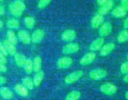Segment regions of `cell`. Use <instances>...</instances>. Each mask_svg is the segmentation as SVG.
Returning <instances> with one entry per match:
<instances>
[{"instance_id": "1f68e13d", "label": "cell", "mask_w": 128, "mask_h": 100, "mask_svg": "<svg viewBox=\"0 0 128 100\" xmlns=\"http://www.w3.org/2000/svg\"><path fill=\"white\" fill-rule=\"evenodd\" d=\"M0 52L3 53L4 56H7L8 54V51H7V50L6 49L5 46H4V44L2 43L1 41H0Z\"/></svg>"}, {"instance_id": "3957f363", "label": "cell", "mask_w": 128, "mask_h": 100, "mask_svg": "<svg viewBox=\"0 0 128 100\" xmlns=\"http://www.w3.org/2000/svg\"><path fill=\"white\" fill-rule=\"evenodd\" d=\"M83 71L81 70L76 71L70 74H68L65 79L64 81L67 84H72L78 81L82 76H83Z\"/></svg>"}, {"instance_id": "44dd1931", "label": "cell", "mask_w": 128, "mask_h": 100, "mask_svg": "<svg viewBox=\"0 0 128 100\" xmlns=\"http://www.w3.org/2000/svg\"><path fill=\"white\" fill-rule=\"evenodd\" d=\"M44 78V73L42 71H40L37 72L36 75L35 76L34 78V83L35 86H39L40 84L42 83L43 81V79Z\"/></svg>"}, {"instance_id": "7402d4cb", "label": "cell", "mask_w": 128, "mask_h": 100, "mask_svg": "<svg viewBox=\"0 0 128 100\" xmlns=\"http://www.w3.org/2000/svg\"><path fill=\"white\" fill-rule=\"evenodd\" d=\"M6 35L7 39H8L7 40H8L9 42H10L11 43L15 45L17 43V42H18V38H17L15 33H14L12 30H8V31H7Z\"/></svg>"}, {"instance_id": "52a82bcc", "label": "cell", "mask_w": 128, "mask_h": 100, "mask_svg": "<svg viewBox=\"0 0 128 100\" xmlns=\"http://www.w3.org/2000/svg\"><path fill=\"white\" fill-rule=\"evenodd\" d=\"M73 60L71 58L67 56L62 57L60 58L57 61V67L60 69H66L72 65Z\"/></svg>"}, {"instance_id": "ac0fdd59", "label": "cell", "mask_w": 128, "mask_h": 100, "mask_svg": "<svg viewBox=\"0 0 128 100\" xmlns=\"http://www.w3.org/2000/svg\"><path fill=\"white\" fill-rule=\"evenodd\" d=\"M126 13L127 11L124 9V8H123L122 6H118L113 9L112 12V14L115 18H122L124 16H126Z\"/></svg>"}, {"instance_id": "6da1fadb", "label": "cell", "mask_w": 128, "mask_h": 100, "mask_svg": "<svg viewBox=\"0 0 128 100\" xmlns=\"http://www.w3.org/2000/svg\"><path fill=\"white\" fill-rule=\"evenodd\" d=\"M26 5L21 0H17L11 3L9 6L10 11L11 14L16 17L22 16L23 11L25 10Z\"/></svg>"}, {"instance_id": "60d3db41", "label": "cell", "mask_w": 128, "mask_h": 100, "mask_svg": "<svg viewBox=\"0 0 128 100\" xmlns=\"http://www.w3.org/2000/svg\"><path fill=\"white\" fill-rule=\"evenodd\" d=\"M3 25H4V23L2 21V20H0V29H2L3 27Z\"/></svg>"}, {"instance_id": "74e56055", "label": "cell", "mask_w": 128, "mask_h": 100, "mask_svg": "<svg viewBox=\"0 0 128 100\" xmlns=\"http://www.w3.org/2000/svg\"><path fill=\"white\" fill-rule=\"evenodd\" d=\"M108 1H109V0H97V2H98V4H100V5H102L103 4L106 3Z\"/></svg>"}, {"instance_id": "7bdbcfd3", "label": "cell", "mask_w": 128, "mask_h": 100, "mask_svg": "<svg viewBox=\"0 0 128 100\" xmlns=\"http://www.w3.org/2000/svg\"><path fill=\"white\" fill-rule=\"evenodd\" d=\"M127 59H128V56H127Z\"/></svg>"}, {"instance_id": "83f0119b", "label": "cell", "mask_w": 128, "mask_h": 100, "mask_svg": "<svg viewBox=\"0 0 128 100\" xmlns=\"http://www.w3.org/2000/svg\"><path fill=\"white\" fill-rule=\"evenodd\" d=\"M128 40V31L124 30L122 31L118 35V41L119 43H123Z\"/></svg>"}, {"instance_id": "7a4b0ae2", "label": "cell", "mask_w": 128, "mask_h": 100, "mask_svg": "<svg viewBox=\"0 0 128 100\" xmlns=\"http://www.w3.org/2000/svg\"><path fill=\"white\" fill-rule=\"evenodd\" d=\"M108 72L106 69L102 68H98L91 71L88 74L89 78L94 80H100L106 77Z\"/></svg>"}, {"instance_id": "f6af8a7d", "label": "cell", "mask_w": 128, "mask_h": 100, "mask_svg": "<svg viewBox=\"0 0 128 100\" xmlns=\"http://www.w3.org/2000/svg\"><path fill=\"white\" fill-rule=\"evenodd\" d=\"M21 1H23V0H21Z\"/></svg>"}, {"instance_id": "cb8c5ba5", "label": "cell", "mask_w": 128, "mask_h": 100, "mask_svg": "<svg viewBox=\"0 0 128 100\" xmlns=\"http://www.w3.org/2000/svg\"><path fill=\"white\" fill-rule=\"evenodd\" d=\"M24 23L26 27L28 29H32L35 24V20L32 16H26L24 19Z\"/></svg>"}, {"instance_id": "836d02e7", "label": "cell", "mask_w": 128, "mask_h": 100, "mask_svg": "<svg viewBox=\"0 0 128 100\" xmlns=\"http://www.w3.org/2000/svg\"><path fill=\"white\" fill-rule=\"evenodd\" d=\"M5 56H4L3 53L0 52V63H2L3 64H5L6 63L7 59Z\"/></svg>"}, {"instance_id": "8992f818", "label": "cell", "mask_w": 128, "mask_h": 100, "mask_svg": "<svg viewBox=\"0 0 128 100\" xmlns=\"http://www.w3.org/2000/svg\"><path fill=\"white\" fill-rule=\"evenodd\" d=\"M79 45L76 43H69L65 45L62 48V53L65 54H70L78 51Z\"/></svg>"}, {"instance_id": "7c38bea8", "label": "cell", "mask_w": 128, "mask_h": 100, "mask_svg": "<svg viewBox=\"0 0 128 100\" xmlns=\"http://www.w3.org/2000/svg\"><path fill=\"white\" fill-rule=\"evenodd\" d=\"M76 38V33L73 30H67L64 31L62 35L63 41L69 42L74 40Z\"/></svg>"}, {"instance_id": "2e32d148", "label": "cell", "mask_w": 128, "mask_h": 100, "mask_svg": "<svg viewBox=\"0 0 128 100\" xmlns=\"http://www.w3.org/2000/svg\"><path fill=\"white\" fill-rule=\"evenodd\" d=\"M0 95L5 100H11L13 96L12 90L5 86H3L0 88Z\"/></svg>"}, {"instance_id": "e575fe53", "label": "cell", "mask_w": 128, "mask_h": 100, "mask_svg": "<svg viewBox=\"0 0 128 100\" xmlns=\"http://www.w3.org/2000/svg\"><path fill=\"white\" fill-rule=\"evenodd\" d=\"M7 71V67L4 64L0 63V72H6Z\"/></svg>"}, {"instance_id": "8fae6325", "label": "cell", "mask_w": 128, "mask_h": 100, "mask_svg": "<svg viewBox=\"0 0 128 100\" xmlns=\"http://www.w3.org/2000/svg\"><path fill=\"white\" fill-rule=\"evenodd\" d=\"M115 48V44L113 43H109L103 45L100 50V54L102 56H106L110 54Z\"/></svg>"}, {"instance_id": "484cf974", "label": "cell", "mask_w": 128, "mask_h": 100, "mask_svg": "<svg viewBox=\"0 0 128 100\" xmlns=\"http://www.w3.org/2000/svg\"><path fill=\"white\" fill-rule=\"evenodd\" d=\"M20 22L16 19H10L7 21L6 26L10 29H16L20 26Z\"/></svg>"}, {"instance_id": "d6a6232c", "label": "cell", "mask_w": 128, "mask_h": 100, "mask_svg": "<svg viewBox=\"0 0 128 100\" xmlns=\"http://www.w3.org/2000/svg\"><path fill=\"white\" fill-rule=\"evenodd\" d=\"M121 6L124 8L126 11H128V0H122Z\"/></svg>"}, {"instance_id": "f546056e", "label": "cell", "mask_w": 128, "mask_h": 100, "mask_svg": "<svg viewBox=\"0 0 128 100\" xmlns=\"http://www.w3.org/2000/svg\"><path fill=\"white\" fill-rule=\"evenodd\" d=\"M52 0H39L38 3V8L39 9H44L45 7L47 6L50 3H51Z\"/></svg>"}, {"instance_id": "ffe728a7", "label": "cell", "mask_w": 128, "mask_h": 100, "mask_svg": "<svg viewBox=\"0 0 128 100\" xmlns=\"http://www.w3.org/2000/svg\"><path fill=\"white\" fill-rule=\"evenodd\" d=\"M4 45L5 46L6 49L8 53L11 55L14 56V54L16 53V48L14 45L11 43L8 40H6V41H4Z\"/></svg>"}, {"instance_id": "e0dca14e", "label": "cell", "mask_w": 128, "mask_h": 100, "mask_svg": "<svg viewBox=\"0 0 128 100\" xmlns=\"http://www.w3.org/2000/svg\"><path fill=\"white\" fill-rule=\"evenodd\" d=\"M14 90L18 95L23 97H26L28 95V89L23 85L17 84L14 87Z\"/></svg>"}, {"instance_id": "f35d334b", "label": "cell", "mask_w": 128, "mask_h": 100, "mask_svg": "<svg viewBox=\"0 0 128 100\" xmlns=\"http://www.w3.org/2000/svg\"><path fill=\"white\" fill-rule=\"evenodd\" d=\"M123 26L125 28H128V18H127L126 19L124 20V23H123Z\"/></svg>"}, {"instance_id": "d4e9b609", "label": "cell", "mask_w": 128, "mask_h": 100, "mask_svg": "<svg viewBox=\"0 0 128 100\" xmlns=\"http://www.w3.org/2000/svg\"><path fill=\"white\" fill-rule=\"evenodd\" d=\"M25 71L28 74H30L34 71V62L31 59H27L24 65Z\"/></svg>"}, {"instance_id": "30bf717a", "label": "cell", "mask_w": 128, "mask_h": 100, "mask_svg": "<svg viewBox=\"0 0 128 100\" xmlns=\"http://www.w3.org/2000/svg\"><path fill=\"white\" fill-rule=\"evenodd\" d=\"M104 43V40L102 37L98 38L96 39L94 41H92V43L90 44L89 46L90 50L92 51H96L98 50H100Z\"/></svg>"}, {"instance_id": "d590c367", "label": "cell", "mask_w": 128, "mask_h": 100, "mask_svg": "<svg viewBox=\"0 0 128 100\" xmlns=\"http://www.w3.org/2000/svg\"><path fill=\"white\" fill-rule=\"evenodd\" d=\"M6 82V80L5 78L3 77V76H0V86L5 84Z\"/></svg>"}, {"instance_id": "4fadbf2b", "label": "cell", "mask_w": 128, "mask_h": 100, "mask_svg": "<svg viewBox=\"0 0 128 100\" xmlns=\"http://www.w3.org/2000/svg\"><path fill=\"white\" fill-rule=\"evenodd\" d=\"M18 36L20 40L24 45H28L31 43V36L26 31L20 30L18 33Z\"/></svg>"}, {"instance_id": "4316f807", "label": "cell", "mask_w": 128, "mask_h": 100, "mask_svg": "<svg viewBox=\"0 0 128 100\" xmlns=\"http://www.w3.org/2000/svg\"><path fill=\"white\" fill-rule=\"evenodd\" d=\"M42 58L40 56L35 57L34 61V70L35 72L40 71L42 68Z\"/></svg>"}, {"instance_id": "5b68a950", "label": "cell", "mask_w": 128, "mask_h": 100, "mask_svg": "<svg viewBox=\"0 0 128 100\" xmlns=\"http://www.w3.org/2000/svg\"><path fill=\"white\" fill-rule=\"evenodd\" d=\"M112 30V26L111 23L109 22H105L100 26L99 34L101 37H106L111 33Z\"/></svg>"}, {"instance_id": "603a6c76", "label": "cell", "mask_w": 128, "mask_h": 100, "mask_svg": "<svg viewBox=\"0 0 128 100\" xmlns=\"http://www.w3.org/2000/svg\"><path fill=\"white\" fill-rule=\"evenodd\" d=\"M81 96V93L78 91H73L68 93L65 100H78Z\"/></svg>"}, {"instance_id": "ab89813d", "label": "cell", "mask_w": 128, "mask_h": 100, "mask_svg": "<svg viewBox=\"0 0 128 100\" xmlns=\"http://www.w3.org/2000/svg\"><path fill=\"white\" fill-rule=\"evenodd\" d=\"M123 81L125 83H128V73H127L126 75H125L124 77L123 78Z\"/></svg>"}, {"instance_id": "277c9868", "label": "cell", "mask_w": 128, "mask_h": 100, "mask_svg": "<svg viewBox=\"0 0 128 100\" xmlns=\"http://www.w3.org/2000/svg\"><path fill=\"white\" fill-rule=\"evenodd\" d=\"M100 91L102 93L107 95H114L118 91V88L114 85L112 83H105L100 86Z\"/></svg>"}, {"instance_id": "5bb4252c", "label": "cell", "mask_w": 128, "mask_h": 100, "mask_svg": "<svg viewBox=\"0 0 128 100\" xmlns=\"http://www.w3.org/2000/svg\"><path fill=\"white\" fill-rule=\"evenodd\" d=\"M113 6V1L112 0H109L106 3H105L104 4H103L102 5H101V7L100 8V9H99V14H101V15L104 16L106 14H108L109 12V11H110V9H112Z\"/></svg>"}, {"instance_id": "ee69618b", "label": "cell", "mask_w": 128, "mask_h": 100, "mask_svg": "<svg viewBox=\"0 0 128 100\" xmlns=\"http://www.w3.org/2000/svg\"><path fill=\"white\" fill-rule=\"evenodd\" d=\"M3 1V0H0V1Z\"/></svg>"}, {"instance_id": "ba28073f", "label": "cell", "mask_w": 128, "mask_h": 100, "mask_svg": "<svg viewBox=\"0 0 128 100\" xmlns=\"http://www.w3.org/2000/svg\"><path fill=\"white\" fill-rule=\"evenodd\" d=\"M96 53H94V52H90V53H88L85 54L81 58L80 61V64H82L83 66L88 65V64L92 63L94 61V59H96Z\"/></svg>"}, {"instance_id": "b9f144b4", "label": "cell", "mask_w": 128, "mask_h": 100, "mask_svg": "<svg viewBox=\"0 0 128 100\" xmlns=\"http://www.w3.org/2000/svg\"><path fill=\"white\" fill-rule=\"evenodd\" d=\"M125 97L126 98L127 100H128V91H127L125 94Z\"/></svg>"}, {"instance_id": "d6986e66", "label": "cell", "mask_w": 128, "mask_h": 100, "mask_svg": "<svg viewBox=\"0 0 128 100\" xmlns=\"http://www.w3.org/2000/svg\"><path fill=\"white\" fill-rule=\"evenodd\" d=\"M14 60H15L16 63L17 65L19 67H23L26 61V58L25 56L23 55L20 53H16L14 56Z\"/></svg>"}, {"instance_id": "9c48e42d", "label": "cell", "mask_w": 128, "mask_h": 100, "mask_svg": "<svg viewBox=\"0 0 128 100\" xmlns=\"http://www.w3.org/2000/svg\"><path fill=\"white\" fill-rule=\"evenodd\" d=\"M45 34L44 31L41 29H38L36 30L31 36V40L34 43H39L42 41L44 39Z\"/></svg>"}, {"instance_id": "9a60e30c", "label": "cell", "mask_w": 128, "mask_h": 100, "mask_svg": "<svg viewBox=\"0 0 128 100\" xmlns=\"http://www.w3.org/2000/svg\"><path fill=\"white\" fill-rule=\"evenodd\" d=\"M104 17L102 15L98 14L95 16L91 20V26L93 28H98L103 24Z\"/></svg>"}, {"instance_id": "4dcf8cb0", "label": "cell", "mask_w": 128, "mask_h": 100, "mask_svg": "<svg viewBox=\"0 0 128 100\" xmlns=\"http://www.w3.org/2000/svg\"><path fill=\"white\" fill-rule=\"evenodd\" d=\"M120 69L121 73L123 74L128 73V61L122 64V65L120 66Z\"/></svg>"}, {"instance_id": "f1b7e54d", "label": "cell", "mask_w": 128, "mask_h": 100, "mask_svg": "<svg viewBox=\"0 0 128 100\" xmlns=\"http://www.w3.org/2000/svg\"><path fill=\"white\" fill-rule=\"evenodd\" d=\"M22 83L28 90H33L34 87V81L30 78H25L22 80Z\"/></svg>"}, {"instance_id": "8d00e7d4", "label": "cell", "mask_w": 128, "mask_h": 100, "mask_svg": "<svg viewBox=\"0 0 128 100\" xmlns=\"http://www.w3.org/2000/svg\"><path fill=\"white\" fill-rule=\"evenodd\" d=\"M4 13H5V10H4V7L0 4V16L4 15Z\"/></svg>"}]
</instances>
